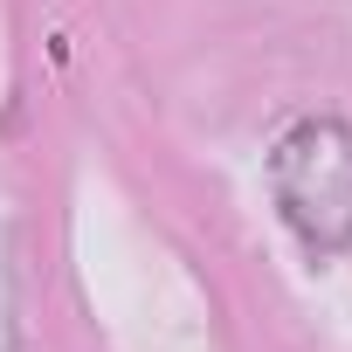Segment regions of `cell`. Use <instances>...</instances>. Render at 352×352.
Wrapping results in <instances>:
<instances>
[{
  "instance_id": "1",
  "label": "cell",
  "mask_w": 352,
  "mask_h": 352,
  "mask_svg": "<svg viewBox=\"0 0 352 352\" xmlns=\"http://www.w3.org/2000/svg\"><path fill=\"white\" fill-rule=\"evenodd\" d=\"M270 194L311 256L352 249V131L338 118H297L270 145Z\"/></svg>"
}]
</instances>
